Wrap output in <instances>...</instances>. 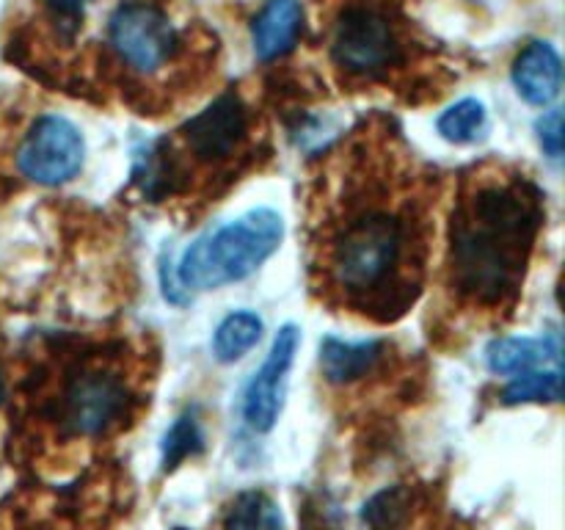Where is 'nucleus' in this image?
I'll return each instance as SVG.
<instances>
[{
    "label": "nucleus",
    "instance_id": "nucleus-1",
    "mask_svg": "<svg viewBox=\"0 0 565 530\" xmlns=\"http://www.w3.org/2000/svg\"><path fill=\"white\" fill-rule=\"evenodd\" d=\"M544 221L541 191L524 177L478 182L450 219V287L483 309L505 307L524 282Z\"/></svg>",
    "mask_w": 565,
    "mask_h": 530
},
{
    "label": "nucleus",
    "instance_id": "nucleus-2",
    "mask_svg": "<svg viewBox=\"0 0 565 530\" xmlns=\"http://www.w3.org/2000/svg\"><path fill=\"white\" fill-rule=\"evenodd\" d=\"M412 210L367 202L353 208L329 243V279L351 307L381 320L406 312L417 290Z\"/></svg>",
    "mask_w": 565,
    "mask_h": 530
},
{
    "label": "nucleus",
    "instance_id": "nucleus-3",
    "mask_svg": "<svg viewBox=\"0 0 565 530\" xmlns=\"http://www.w3.org/2000/svg\"><path fill=\"white\" fill-rule=\"evenodd\" d=\"M285 237V219L270 208H254L230 224L199 235L174 265V279L188 296L193 290L243 282L252 276Z\"/></svg>",
    "mask_w": 565,
    "mask_h": 530
},
{
    "label": "nucleus",
    "instance_id": "nucleus-4",
    "mask_svg": "<svg viewBox=\"0 0 565 530\" xmlns=\"http://www.w3.org/2000/svg\"><path fill=\"white\" fill-rule=\"evenodd\" d=\"M108 42L125 66L138 75H154L180 50L174 22L149 0H125L108 20Z\"/></svg>",
    "mask_w": 565,
    "mask_h": 530
},
{
    "label": "nucleus",
    "instance_id": "nucleus-5",
    "mask_svg": "<svg viewBox=\"0 0 565 530\" xmlns=\"http://www.w3.org/2000/svg\"><path fill=\"white\" fill-rule=\"evenodd\" d=\"M130 390L110 368H83L66 381L58 403L61 428L70 436H105L127 417Z\"/></svg>",
    "mask_w": 565,
    "mask_h": 530
},
{
    "label": "nucleus",
    "instance_id": "nucleus-6",
    "mask_svg": "<svg viewBox=\"0 0 565 530\" xmlns=\"http://www.w3.org/2000/svg\"><path fill=\"white\" fill-rule=\"evenodd\" d=\"M86 160L83 132L61 114H44L28 127L20 149L17 169L36 186H64L75 180Z\"/></svg>",
    "mask_w": 565,
    "mask_h": 530
},
{
    "label": "nucleus",
    "instance_id": "nucleus-7",
    "mask_svg": "<svg viewBox=\"0 0 565 530\" xmlns=\"http://www.w3.org/2000/svg\"><path fill=\"white\" fill-rule=\"evenodd\" d=\"M331 55L351 75L379 77L401 61V42L381 11L348 9L334 28Z\"/></svg>",
    "mask_w": 565,
    "mask_h": 530
},
{
    "label": "nucleus",
    "instance_id": "nucleus-8",
    "mask_svg": "<svg viewBox=\"0 0 565 530\" xmlns=\"http://www.w3.org/2000/svg\"><path fill=\"white\" fill-rule=\"evenodd\" d=\"M298 346H301V329L296 324H285L274 337L268 357L259 364L257 373L243 392V420L257 434H268L281 414L287 390V373L296 362Z\"/></svg>",
    "mask_w": 565,
    "mask_h": 530
},
{
    "label": "nucleus",
    "instance_id": "nucleus-9",
    "mask_svg": "<svg viewBox=\"0 0 565 530\" xmlns=\"http://www.w3.org/2000/svg\"><path fill=\"white\" fill-rule=\"evenodd\" d=\"M248 130V110L235 92L221 94L218 99L199 110L182 125V141L202 163H221L232 158Z\"/></svg>",
    "mask_w": 565,
    "mask_h": 530
},
{
    "label": "nucleus",
    "instance_id": "nucleus-10",
    "mask_svg": "<svg viewBox=\"0 0 565 530\" xmlns=\"http://www.w3.org/2000/svg\"><path fill=\"white\" fill-rule=\"evenodd\" d=\"M513 86L524 103L546 108L561 97L563 59L550 42H530L513 61Z\"/></svg>",
    "mask_w": 565,
    "mask_h": 530
},
{
    "label": "nucleus",
    "instance_id": "nucleus-11",
    "mask_svg": "<svg viewBox=\"0 0 565 530\" xmlns=\"http://www.w3.org/2000/svg\"><path fill=\"white\" fill-rule=\"evenodd\" d=\"M486 364L497 375H522L530 370L563 368V340L557 331L541 337H500L486 348Z\"/></svg>",
    "mask_w": 565,
    "mask_h": 530
},
{
    "label": "nucleus",
    "instance_id": "nucleus-12",
    "mask_svg": "<svg viewBox=\"0 0 565 530\" xmlns=\"http://www.w3.org/2000/svg\"><path fill=\"white\" fill-rule=\"evenodd\" d=\"M303 28L301 0H268L252 25L254 55L259 61H276L296 47Z\"/></svg>",
    "mask_w": 565,
    "mask_h": 530
},
{
    "label": "nucleus",
    "instance_id": "nucleus-13",
    "mask_svg": "<svg viewBox=\"0 0 565 530\" xmlns=\"http://www.w3.org/2000/svg\"><path fill=\"white\" fill-rule=\"evenodd\" d=\"M384 357L381 340H340V337H323L320 342V370L331 384H351L362 379Z\"/></svg>",
    "mask_w": 565,
    "mask_h": 530
},
{
    "label": "nucleus",
    "instance_id": "nucleus-14",
    "mask_svg": "<svg viewBox=\"0 0 565 530\" xmlns=\"http://www.w3.org/2000/svg\"><path fill=\"white\" fill-rule=\"evenodd\" d=\"M265 324L257 312L252 309H237V312H230L218 324L213 335V357L218 359L221 364H232L237 359L246 357L259 340H263Z\"/></svg>",
    "mask_w": 565,
    "mask_h": 530
},
{
    "label": "nucleus",
    "instance_id": "nucleus-15",
    "mask_svg": "<svg viewBox=\"0 0 565 530\" xmlns=\"http://www.w3.org/2000/svg\"><path fill=\"white\" fill-rule=\"evenodd\" d=\"M221 530H285V517L274 497L252 489L232 500Z\"/></svg>",
    "mask_w": 565,
    "mask_h": 530
},
{
    "label": "nucleus",
    "instance_id": "nucleus-16",
    "mask_svg": "<svg viewBox=\"0 0 565 530\" xmlns=\"http://www.w3.org/2000/svg\"><path fill=\"white\" fill-rule=\"evenodd\" d=\"M489 125V110L478 97H463L452 103L445 114L436 119L439 136L450 144H472L483 136Z\"/></svg>",
    "mask_w": 565,
    "mask_h": 530
},
{
    "label": "nucleus",
    "instance_id": "nucleus-17",
    "mask_svg": "<svg viewBox=\"0 0 565 530\" xmlns=\"http://www.w3.org/2000/svg\"><path fill=\"white\" fill-rule=\"evenodd\" d=\"M502 401L508 406H519V403H561L563 368L530 370V373L513 375V381L502 392Z\"/></svg>",
    "mask_w": 565,
    "mask_h": 530
},
{
    "label": "nucleus",
    "instance_id": "nucleus-18",
    "mask_svg": "<svg viewBox=\"0 0 565 530\" xmlns=\"http://www.w3.org/2000/svg\"><path fill=\"white\" fill-rule=\"evenodd\" d=\"M204 451V431L202 423H199L196 412H185L171 423V428L163 434V442H160V462H163V469L180 467L185 458L199 456Z\"/></svg>",
    "mask_w": 565,
    "mask_h": 530
},
{
    "label": "nucleus",
    "instance_id": "nucleus-19",
    "mask_svg": "<svg viewBox=\"0 0 565 530\" xmlns=\"http://www.w3.org/2000/svg\"><path fill=\"white\" fill-rule=\"evenodd\" d=\"M408 506H412V495L403 486H392V489L379 491L370 502L362 508V522L367 530H403L408 519Z\"/></svg>",
    "mask_w": 565,
    "mask_h": 530
},
{
    "label": "nucleus",
    "instance_id": "nucleus-20",
    "mask_svg": "<svg viewBox=\"0 0 565 530\" xmlns=\"http://www.w3.org/2000/svg\"><path fill=\"white\" fill-rule=\"evenodd\" d=\"M535 132H539V144L541 149L546 152V158L561 163L563 160V147H565V138H563V110L561 108H550L539 116L535 121Z\"/></svg>",
    "mask_w": 565,
    "mask_h": 530
},
{
    "label": "nucleus",
    "instance_id": "nucleus-21",
    "mask_svg": "<svg viewBox=\"0 0 565 530\" xmlns=\"http://www.w3.org/2000/svg\"><path fill=\"white\" fill-rule=\"evenodd\" d=\"M88 3H92V0H50V6L55 9V14L66 17V20H77Z\"/></svg>",
    "mask_w": 565,
    "mask_h": 530
},
{
    "label": "nucleus",
    "instance_id": "nucleus-22",
    "mask_svg": "<svg viewBox=\"0 0 565 530\" xmlns=\"http://www.w3.org/2000/svg\"><path fill=\"white\" fill-rule=\"evenodd\" d=\"M3 398H6V390H3V379H0V403H3Z\"/></svg>",
    "mask_w": 565,
    "mask_h": 530
}]
</instances>
